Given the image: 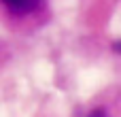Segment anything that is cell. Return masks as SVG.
<instances>
[{"label": "cell", "mask_w": 121, "mask_h": 117, "mask_svg": "<svg viewBox=\"0 0 121 117\" xmlns=\"http://www.w3.org/2000/svg\"><path fill=\"white\" fill-rule=\"evenodd\" d=\"M89 117H108V115H106V111H102V109H98V111H94V113H89Z\"/></svg>", "instance_id": "2"}, {"label": "cell", "mask_w": 121, "mask_h": 117, "mask_svg": "<svg viewBox=\"0 0 121 117\" xmlns=\"http://www.w3.org/2000/svg\"><path fill=\"white\" fill-rule=\"evenodd\" d=\"M36 2L38 0H4V4L15 13H28L30 9H34Z\"/></svg>", "instance_id": "1"}]
</instances>
